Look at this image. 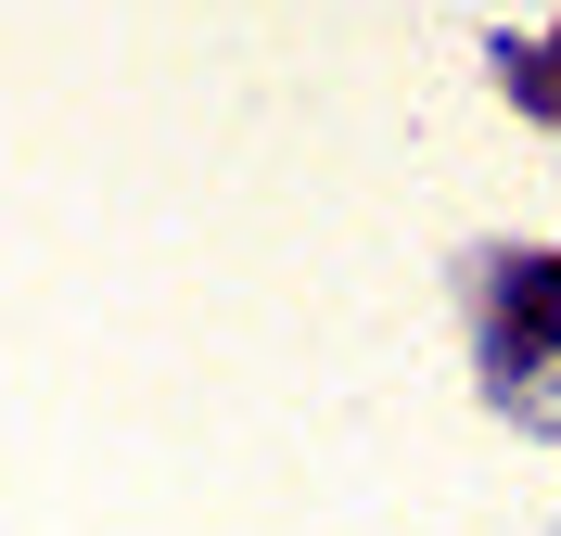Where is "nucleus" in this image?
<instances>
[{"mask_svg":"<svg viewBox=\"0 0 561 536\" xmlns=\"http://www.w3.org/2000/svg\"><path fill=\"white\" fill-rule=\"evenodd\" d=\"M497 77H511L536 115H561V77H549V52H536V38H497Z\"/></svg>","mask_w":561,"mask_h":536,"instance_id":"obj_1","label":"nucleus"}]
</instances>
